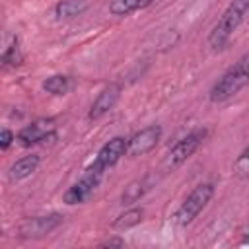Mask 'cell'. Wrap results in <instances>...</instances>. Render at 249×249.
Segmentation results:
<instances>
[{"instance_id":"1","label":"cell","mask_w":249,"mask_h":249,"mask_svg":"<svg viewBox=\"0 0 249 249\" xmlns=\"http://www.w3.org/2000/svg\"><path fill=\"white\" fill-rule=\"evenodd\" d=\"M247 84H249V51L241 58H237V62L230 66L214 82V86L210 88L208 99L212 103H224L233 95H237Z\"/></svg>"},{"instance_id":"2","label":"cell","mask_w":249,"mask_h":249,"mask_svg":"<svg viewBox=\"0 0 249 249\" xmlns=\"http://www.w3.org/2000/svg\"><path fill=\"white\" fill-rule=\"evenodd\" d=\"M247 12H249V0H231L230 6L220 16V19L214 23L212 31L208 33V47L212 51L224 49L230 37L233 35V31L245 19Z\"/></svg>"},{"instance_id":"3","label":"cell","mask_w":249,"mask_h":249,"mask_svg":"<svg viewBox=\"0 0 249 249\" xmlns=\"http://www.w3.org/2000/svg\"><path fill=\"white\" fill-rule=\"evenodd\" d=\"M214 195V185L212 183H198L189 195L187 198L181 202V206L175 212V224L179 228H187L210 202Z\"/></svg>"},{"instance_id":"4","label":"cell","mask_w":249,"mask_h":249,"mask_svg":"<svg viewBox=\"0 0 249 249\" xmlns=\"http://www.w3.org/2000/svg\"><path fill=\"white\" fill-rule=\"evenodd\" d=\"M206 136H208V130H206V128H196V130L189 132L187 136H183L181 140H177V142L169 148V152H167V156H165V160H163V165H165L167 169H175V167H179L181 163H185V161L198 150V146L204 142Z\"/></svg>"},{"instance_id":"5","label":"cell","mask_w":249,"mask_h":249,"mask_svg":"<svg viewBox=\"0 0 249 249\" xmlns=\"http://www.w3.org/2000/svg\"><path fill=\"white\" fill-rule=\"evenodd\" d=\"M126 144H128V138H123V136H115V138H111L109 142H105V144L101 146V150L97 152L93 163H91L88 169L93 171V173L103 175L105 169L113 167V165L126 154Z\"/></svg>"},{"instance_id":"6","label":"cell","mask_w":249,"mask_h":249,"mask_svg":"<svg viewBox=\"0 0 249 249\" xmlns=\"http://www.w3.org/2000/svg\"><path fill=\"white\" fill-rule=\"evenodd\" d=\"M60 224H62V216L58 212L45 214V216H33L21 222V226L18 228V233L21 239H39V237L53 233Z\"/></svg>"},{"instance_id":"7","label":"cell","mask_w":249,"mask_h":249,"mask_svg":"<svg viewBox=\"0 0 249 249\" xmlns=\"http://www.w3.org/2000/svg\"><path fill=\"white\" fill-rule=\"evenodd\" d=\"M161 126L160 124H150V126H144L140 128L138 132H134L130 138H128V144H126V156L130 158H138V156H144L148 152H152L158 142L161 140Z\"/></svg>"},{"instance_id":"8","label":"cell","mask_w":249,"mask_h":249,"mask_svg":"<svg viewBox=\"0 0 249 249\" xmlns=\"http://www.w3.org/2000/svg\"><path fill=\"white\" fill-rule=\"evenodd\" d=\"M101 177L103 175H99V173H93V171H89V169H86V173L82 175V179L80 181H76L66 193H64V196H62V200L66 202V204H82V202H86L91 195H93V191L97 189V185H99V181H101Z\"/></svg>"},{"instance_id":"9","label":"cell","mask_w":249,"mask_h":249,"mask_svg":"<svg viewBox=\"0 0 249 249\" xmlns=\"http://www.w3.org/2000/svg\"><path fill=\"white\" fill-rule=\"evenodd\" d=\"M56 134H54V121L53 119H39V121H33L31 124L23 126L19 132H18V140L21 146H33V144H39V142H45V140H53Z\"/></svg>"},{"instance_id":"10","label":"cell","mask_w":249,"mask_h":249,"mask_svg":"<svg viewBox=\"0 0 249 249\" xmlns=\"http://www.w3.org/2000/svg\"><path fill=\"white\" fill-rule=\"evenodd\" d=\"M119 97H121V86H119V84H109V86H105V88L97 93V97L93 99L88 117H89L91 121L101 119L103 115H107V113L117 105Z\"/></svg>"},{"instance_id":"11","label":"cell","mask_w":249,"mask_h":249,"mask_svg":"<svg viewBox=\"0 0 249 249\" xmlns=\"http://www.w3.org/2000/svg\"><path fill=\"white\" fill-rule=\"evenodd\" d=\"M39 163H41L39 154H29V156H23V158L16 160L14 165L10 167V173H8L10 181H23V179H27L29 175H33L37 171Z\"/></svg>"},{"instance_id":"12","label":"cell","mask_w":249,"mask_h":249,"mask_svg":"<svg viewBox=\"0 0 249 249\" xmlns=\"http://www.w3.org/2000/svg\"><path fill=\"white\" fill-rule=\"evenodd\" d=\"M148 189H150L148 177H138V179L130 181V183L124 187V191L121 193V204H123V206H132L134 202H138V200L144 196V193H146Z\"/></svg>"},{"instance_id":"13","label":"cell","mask_w":249,"mask_h":249,"mask_svg":"<svg viewBox=\"0 0 249 249\" xmlns=\"http://www.w3.org/2000/svg\"><path fill=\"white\" fill-rule=\"evenodd\" d=\"M88 0H60L54 6V16L58 19H72L76 16H82L88 10Z\"/></svg>"},{"instance_id":"14","label":"cell","mask_w":249,"mask_h":249,"mask_svg":"<svg viewBox=\"0 0 249 249\" xmlns=\"http://www.w3.org/2000/svg\"><path fill=\"white\" fill-rule=\"evenodd\" d=\"M74 82L66 74H53L43 82V89L51 95H66L72 89Z\"/></svg>"},{"instance_id":"15","label":"cell","mask_w":249,"mask_h":249,"mask_svg":"<svg viewBox=\"0 0 249 249\" xmlns=\"http://www.w3.org/2000/svg\"><path fill=\"white\" fill-rule=\"evenodd\" d=\"M150 2H152V0H111V4H109V14L123 18V16H128V14H132V12L140 10V8H144V6L150 4Z\"/></svg>"},{"instance_id":"16","label":"cell","mask_w":249,"mask_h":249,"mask_svg":"<svg viewBox=\"0 0 249 249\" xmlns=\"http://www.w3.org/2000/svg\"><path fill=\"white\" fill-rule=\"evenodd\" d=\"M142 216H144V210L132 206V208L124 210L121 216H117V220L113 222V228H117V230H128V228H134V226H138V224L142 222Z\"/></svg>"},{"instance_id":"17","label":"cell","mask_w":249,"mask_h":249,"mask_svg":"<svg viewBox=\"0 0 249 249\" xmlns=\"http://www.w3.org/2000/svg\"><path fill=\"white\" fill-rule=\"evenodd\" d=\"M21 60H23V56H21V53H19L18 41H14V43L4 51V54H2V62H4V66H19Z\"/></svg>"},{"instance_id":"18","label":"cell","mask_w":249,"mask_h":249,"mask_svg":"<svg viewBox=\"0 0 249 249\" xmlns=\"http://www.w3.org/2000/svg\"><path fill=\"white\" fill-rule=\"evenodd\" d=\"M233 173L237 175V177H249V146L237 156V160H235V163H233Z\"/></svg>"},{"instance_id":"19","label":"cell","mask_w":249,"mask_h":249,"mask_svg":"<svg viewBox=\"0 0 249 249\" xmlns=\"http://www.w3.org/2000/svg\"><path fill=\"white\" fill-rule=\"evenodd\" d=\"M14 140H16V134L10 128H2V132H0V148L2 150H8Z\"/></svg>"},{"instance_id":"20","label":"cell","mask_w":249,"mask_h":249,"mask_svg":"<svg viewBox=\"0 0 249 249\" xmlns=\"http://www.w3.org/2000/svg\"><path fill=\"white\" fill-rule=\"evenodd\" d=\"M123 245H124L123 237H111V239H105L99 243V247H123Z\"/></svg>"}]
</instances>
